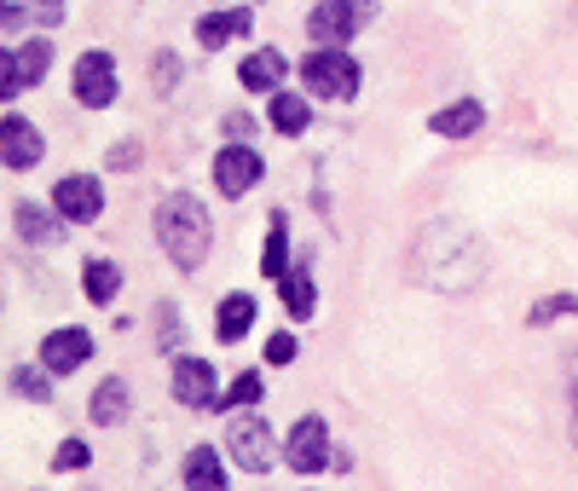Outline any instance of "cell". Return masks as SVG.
I'll return each instance as SVG.
<instances>
[{
    "label": "cell",
    "mask_w": 578,
    "mask_h": 491,
    "mask_svg": "<svg viewBox=\"0 0 578 491\" xmlns=\"http://www.w3.org/2000/svg\"><path fill=\"white\" fill-rule=\"evenodd\" d=\"M411 266H417L423 283H434V290H446V295H463L481 283V249H474V237L463 226H451V220L423 226L417 249H411Z\"/></svg>",
    "instance_id": "obj_1"
},
{
    "label": "cell",
    "mask_w": 578,
    "mask_h": 491,
    "mask_svg": "<svg viewBox=\"0 0 578 491\" xmlns=\"http://www.w3.org/2000/svg\"><path fill=\"white\" fill-rule=\"evenodd\" d=\"M157 243L162 255H169L180 272H197L203 260H209V209L192 197V191H169L157 202Z\"/></svg>",
    "instance_id": "obj_2"
},
{
    "label": "cell",
    "mask_w": 578,
    "mask_h": 491,
    "mask_svg": "<svg viewBox=\"0 0 578 491\" xmlns=\"http://www.w3.org/2000/svg\"><path fill=\"white\" fill-rule=\"evenodd\" d=\"M301 87L319 93V98H354L359 93V65L347 58V47H319V52H307V65H301Z\"/></svg>",
    "instance_id": "obj_3"
},
{
    "label": "cell",
    "mask_w": 578,
    "mask_h": 491,
    "mask_svg": "<svg viewBox=\"0 0 578 491\" xmlns=\"http://www.w3.org/2000/svg\"><path fill=\"white\" fill-rule=\"evenodd\" d=\"M377 17V0H319L313 17H307V30H313L319 47H347L359 24Z\"/></svg>",
    "instance_id": "obj_4"
},
{
    "label": "cell",
    "mask_w": 578,
    "mask_h": 491,
    "mask_svg": "<svg viewBox=\"0 0 578 491\" xmlns=\"http://www.w3.org/2000/svg\"><path fill=\"white\" fill-rule=\"evenodd\" d=\"M284 457L296 475H319V468H336V452H330V422L324 417H301L284 440Z\"/></svg>",
    "instance_id": "obj_5"
},
{
    "label": "cell",
    "mask_w": 578,
    "mask_h": 491,
    "mask_svg": "<svg viewBox=\"0 0 578 491\" xmlns=\"http://www.w3.org/2000/svg\"><path fill=\"white\" fill-rule=\"evenodd\" d=\"M226 452H232L250 475H266L273 468V434H266V422L261 417H232V428H226Z\"/></svg>",
    "instance_id": "obj_6"
},
{
    "label": "cell",
    "mask_w": 578,
    "mask_h": 491,
    "mask_svg": "<svg viewBox=\"0 0 578 491\" xmlns=\"http://www.w3.org/2000/svg\"><path fill=\"white\" fill-rule=\"evenodd\" d=\"M174 399L192 405V411H209V405H220V376H215V364L180 353V359H174Z\"/></svg>",
    "instance_id": "obj_7"
},
{
    "label": "cell",
    "mask_w": 578,
    "mask_h": 491,
    "mask_svg": "<svg viewBox=\"0 0 578 491\" xmlns=\"http://www.w3.org/2000/svg\"><path fill=\"white\" fill-rule=\"evenodd\" d=\"M76 98L88 110L116 105V58L111 52H81L76 58Z\"/></svg>",
    "instance_id": "obj_8"
},
{
    "label": "cell",
    "mask_w": 578,
    "mask_h": 491,
    "mask_svg": "<svg viewBox=\"0 0 578 491\" xmlns=\"http://www.w3.org/2000/svg\"><path fill=\"white\" fill-rule=\"evenodd\" d=\"M53 202H58V214H65V220H76V226H88V220H99V214H105V186H99L93 174H70V179H58Z\"/></svg>",
    "instance_id": "obj_9"
},
{
    "label": "cell",
    "mask_w": 578,
    "mask_h": 491,
    "mask_svg": "<svg viewBox=\"0 0 578 491\" xmlns=\"http://www.w3.org/2000/svg\"><path fill=\"white\" fill-rule=\"evenodd\" d=\"M47 65H53V47H47V40H24V47H7V70H0V87H7V98L24 93V87H35V81L47 75Z\"/></svg>",
    "instance_id": "obj_10"
},
{
    "label": "cell",
    "mask_w": 578,
    "mask_h": 491,
    "mask_svg": "<svg viewBox=\"0 0 578 491\" xmlns=\"http://www.w3.org/2000/svg\"><path fill=\"white\" fill-rule=\"evenodd\" d=\"M215 186H220L226 197L255 191V186H261V156H255L250 145H226V151L215 156Z\"/></svg>",
    "instance_id": "obj_11"
},
{
    "label": "cell",
    "mask_w": 578,
    "mask_h": 491,
    "mask_svg": "<svg viewBox=\"0 0 578 491\" xmlns=\"http://www.w3.org/2000/svg\"><path fill=\"white\" fill-rule=\"evenodd\" d=\"M88 353H93V336H88V330H53L47 341H41V364H47L53 376L81 371V364H88Z\"/></svg>",
    "instance_id": "obj_12"
},
{
    "label": "cell",
    "mask_w": 578,
    "mask_h": 491,
    "mask_svg": "<svg viewBox=\"0 0 578 491\" xmlns=\"http://www.w3.org/2000/svg\"><path fill=\"white\" fill-rule=\"evenodd\" d=\"M481 128H486V110L474 105V98H458V105H440V110L428 116V133H434V139H474Z\"/></svg>",
    "instance_id": "obj_13"
},
{
    "label": "cell",
    "mask_w": 578,
    "mask_h": 491,
    "mask_svg": "<svg viewBox=\"0 0 578 491\" xmlns=\"http://www.w3.org/2000/svg\"><path fill=\"white\" fill-rule=\"evenodd\" d=\"M0 156H7V168H35L41 162V133H35V121L24 116H7V128H0Z\"/></svg>",
    "instance_id": "obj_14"
},
{
    "label": "cell",
    "mask_w": 578,
    "mask_h": 491,
    "mask_svg": "<svg viewBox=\"0 0 578 491\" xmlns=\"http://www.w3.org/2000/svg\"><path fill=\"white\" fill-rule=\"evenodd\" d=\"M255 318H261L255 295H226V301H220V318H215V336H220L226 347H238L243 336L255 330Z\"/></svg>",
    "instance_id": "obj_15"
},
{
    "label": "cell",
    "mask_w": 578,
    "mask_h": 491,
    "mask_svg": "<svg viewBox=\"0 0 578 491\" xmlns=\"http://www.w3.org/2000/svg\"><path fill=\"white\" fill-rule=\"evenodd\" d=\"M250 24H255L250 7H226V12H209V17H203V24H197V40H203V47H220V40H232V35H250Z\"/></svg>",
    "instance_id": "obj_16"
},
{
    "label": "cell",
    "mask_w": 578,
    "mask_h": 491,
    "mask_svg": "<svg viewBox=\"0 0 578 491\" xmlns=\"http://www.w3.org/2000/svg\"><path fill=\"white\" fill-rule=\"evenodd\" d=\"M185 491H226V463H220V452L197 445V452L185 457Z\"/></svg>",
    "instance_id": "obj_17"
},
{
    "label": "cell",
    "mask_w": 578,
    "mask_h": 491,
    "mask_svg": "<svg viewBox=\"0 0 578 491\" xmlns=\"http://www.w3.org/2000/svg\"><path fill=\"white\" fill-rule=\"evenodd\" d=\"M278 81H284V52L261 47V52L243 58V93H273Z\"/></svg>",
    "instance_id": "obj_18"
},
{
    "label": "cell",
    "mask_w": 578,
    "mask_h": 491,
    "mask_svg": "<svg viewBox=\"0 0 578 491\" xmlns=\"http://www.w3.org/2000/svg\"><path fill=\"white\" fill-rule=\"evenodd\" d=\"M278 295H284L289 318H313V306H319V290H313V278H307V266H296V272L278 278Z\"/></svg>",
    "instance_id": "obj_19"
},
{
    "label": "cell",
    "mask_w": 578,
    "mask_h": 491,
    "mask_svg": "<svg viewBox=\"0 0 578 491\" xmlns=\"http://www.w3.org/2000/svg\"><path fill=\"white\" fill-rule=\"evenodd\" d=\"M88 411H93V422H99V428H116L122 417H128V382H116V376H111V382L93 394Z\"/></svg>",
    "instance_id": "obj_20"
},
{
    "label": "cell",
    "mask_w": 578,
    "mask_h": 491,
    "mask_svg": "<svg viewBox=\"0 0 578 491\" xmlns=\"http://www.w3.org/2000/svg\"><path fill=\"white\" fill-rule=\"evenodd\" d=\"M307 121H313L307 93H273V128L278 133H307Z\"/></svg>",
    "instance_id": "obj_21"
},
{
    "label": "cell",
    "mask_w": 578,
    "mask_h": 491,
    "mask_svg": "<svg viewBox=\"0 0 578 491\" xmlns=\"http://www.w3.org/2000/svg\"><path fill=\"white\" fill-rule=\"evenodd\" d=\"M81 278H88V283H81V290H88V301H99V306L116 301V290H122V272H116L111 260H88V266H81Z\"/></svg>",
    "instance_id": "obj_22"
},
{
    "label": "cell",
    "mask_w": 578,
    "mask_h": 491,
    "mask_svg": "<svg viewBox=\"0 0 578 491\" xmlns=\"http://www.w3.org/2000/svg\"><path fill=\"white\" fill-rule=\"evenodd\" d=\"M12 220H18V232H24L30 243H53V237H65V232H58V220H53L47 209H35V202H18Z\"/></svg>",
    "instance_id": "obj_23"
},
{
    "label": "cell",
    "mask_w": 578,
    "mask_h": 491,
    "mask_svg": "<svg viewBox=\"0 0 578 491\" xmlns=\"http://www.w3.org/2000/svg\"><path fill=\"white\" fill-rule=\"evenodd\" d=\"M12 394L18 399H53V371H47V364H18V371H12Z\"/></svg>",
    "instance_id": "obj_24"
},
{
    "label": "cell",
    "mask_w": 578,
    "mask_h": 491,
    "mask_svg": "<svg viewBox=\"0 0 578 491\" xmlns=\"http://www.w3.org/2000/svg\"><path fill=\"white\" fill-rule=\"evenodd\" d=\"M284 243H289V220L273 214V232H266V278H284L289 266H284Z\"/></svg>",
    "instance_id": "obj_25"
},
{
    "label": "cell",
    "mask_w": 578,
    "mask_h": 491,
    "mask_svg": "<svg viewBox=\"0 0 578 491\" xmlns=\"http://www.w3.org/2000/svg\"><path fill=\"white\" fill-rule=\"evenodd\" d=\"M180 336H185V324H180V306H174V301H162V306H157V341L169 347V353H180Z\"/></svg>",
    "instance_id": "obj_26"
},
{
    "label": "cell",
    "mask_w": 578,
    "mask_h": 491,
    "mask_svg": "<svg viewBox=\"0 0 578 491\" xmlns=\"http://www.w3.org/2000/svg\"><path fill=\"white\" fill-rule=\"evenodd\" d=\"M573 313H578V295H544L539 306H532V324L544 330V324H555V318H573Z\"/></svg>",
    "instance_id": "obj_27"
},
{
    "label": "cell",
    "mask_w": 578,
    "mask_h": 491,
    "mask_svg": "<svg viewBox=\"0 0 578 491\" xmlns=\"http://www.w3.org/2000/svg\"><path fill=\"white\" fill-rule=\"evenodd\" d=\"M261 394H266V382H261V376H238V382H232V394H226V405H238V411H243V405H261Z\"/></svg>",
    "instance_id": "obj_28"
},
{
    "label": "cell",
    "mask_w": 578,
    "mask_h": 491,
    "mask_svg": "<svg viewBox=\"0 0 578 491\" xmlns=\"http://www.w3.org/2000/svg\"><path fill=\"white\" fill-rule=\"evenodd\" d=\"M93 457H88V445H81V440H65V445H58V457H53V468H65V475H76V468H88Z\"/></svg>",
    "instance_id": "obj_29"
},
{
    "label": "cell",
    "mask_w": 578,
    "mask_h": 491,
    "mask_svg": "<svg viewBox=\"0 0 578 491\" xmlns=\"http://www.w3.org/2000/svg\"><path fill=\"white\" fill-rule=\"evenodd\" d=\"M296 353H301L296 336H273V341H266V364H296Z\"/></svg>",
    "instance_id": "obj_30"
},
{
    "label": "cell",
    "mask_w": 578,
    "mask_h": 491,
    "mask_svg": "<svg viewBox=\"0 0 578 491\" xmlns=\"http://www.w3.org/2000/svg\"><path fill=\"white\" fill-rule=\"evenodd\" d=\"M226 133H232L238 145H243V139L255 133V116H250V110H232V116H226Z\"/></svg>",
    "instance_id": "obj_31"
},
{
    "label": "cell",
    "mask_w": 578,
    "mask_h": 491,
    "mask_svg": "<svg viewBox=\"0 0 578 491\" xmlns=\"http://www.w3.org/2000/svg\"><path fill=\"white\" fill-rule=\"evenodd\" d=\"M174 75H180V65H174V58H169V52H162V58H157V87H162V93H169V87H174Z\"/></svg>",
    "instance_id": "obj_32"
},
{
    "label": "cell",
    "mask_w": 578,
    "mask_h": 491,
    "mask_svg": "<svg viewBox=\"0 0 578 491\" xmlns=\"http://www.w3.org/2000/svg\"><path fill=\"white\" fill-rule=\"evenodd\" d=\"M134 162H139V145H116L111 151V168H134Z\"/></svg>",
    "instance_id": "obj_33"
},
{
    "label": "cell",
    "mask_w": 578,
    "mask_h": 491,
    "mask_svg": "<svg viewBox=\"0 0 578 491\" xmlns=\"http://www.w3.org/2000/svg\"><path fill=\"white\" fill-rule=\"evenodd\" d=\"M573 445H578V376H573Z\"/></svg>",
    "instance_id": "obj_34"
}]
</instances>
